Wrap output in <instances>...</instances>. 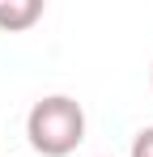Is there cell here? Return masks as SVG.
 I'll use <instances>...</instances> for the list:
<instances>
[{
	"label": "cell",
	"instance_id": "1",
	"mask_svg": "<svg viewBox=\"0 0 153 157\" xmlns=\"http://www.w3.org/2000/svg\"><path fill=\"white\" fill-rule=\"evenodd\" d=\"M26 140L38 157H68L85 140V110L68 94H47L26 115Z\"/></svg>",
	"mask_w": 153,
	"mask_h": 157
},
{
	"label": "cell",
	"instance_id": "2",
	"mask_svg": "<svg viewBox=\"0 0 153 157\" xmlns=\"http://www.w3.org/2000/svg\"><path fill=\"white\" fill-rule=\"evenodd\" d=\"M43 17V0H0V30L22 34Z\"/></svg>",
	"mask_w": 153,
	"mask_h": 157
},
{
	"label": "cell",
	"instance_id": "3",
	"mask_svg": "<svg viewBox=\"0 0 153 157\" xmlns=\"http://www.w3.org/2000/svg\"><path fill=\"white\" fill-rule=\"evenodd\" d=\"M128 157H153V123L132 136V153H128Z\"/></svg>",
	"mask_w": 153,
	"mask_h": 157
},
{
	"label": "cell",
	"instance_id": "4",
	"mask_svg": "<svg viewBox=\"0 0 153 157\" xmlns=\"http://www.w3.org/2000/svg\"><path fill=\"white\" fill-rule=\"evenodd\" d=\"M149 85H153V64H149Z\"/></svg>",
	"mask_w": 153,
	"mask_h": 157
}]
</instances>
